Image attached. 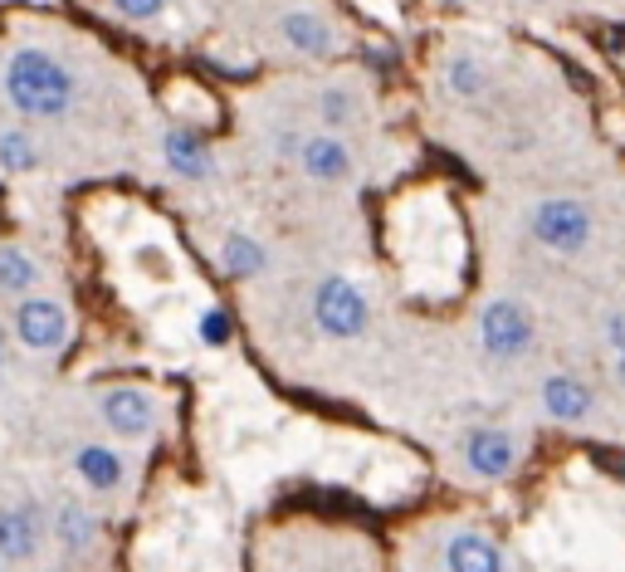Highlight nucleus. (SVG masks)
Instances as JSON below:
<instances>
[{"label": "nucleus", "instance_id": "f257e3e1", "mask_svg": "<svg viewBox=\"0 0 625 572\" xmlns=\"http://www.w3.org/2000/svg\"><path fill=\"white\" fill-rule=\"evenodd\" d=\"M74 93H78V84H74V74H68V64L54 60L49 50L25 45V50L10 54V64H5V99H10V109H15L25 123L68 118Z\"/></svg>", "mask_w": 625, "mask_h": 572}, {"label": "nucleus", "instance_id": "f03ea898", "mask_svg": "<svg viewBox=\"0 0 625 572\" xmlns=\"http://www.w3.org/2000/svg\"><path fill=\"white\" fill-rule=\"evenodd\" d=\"M312 328H318L322 338H332V343H352V338H361L371 328V304L367 294H361L357 284H352L347 275H328L318 279V289H312Z\"/></svg>", "mask_w": 625, "mask_h": 572}, {"label": "nucleus", "instance_id": "7ed1b4c3", "mask_svg": "<svg viewBox=\"0 0 625 572\" xmlns=\"http://www.w3.org/2000/svg\"><path fill=\"white\" fill-rule=\"evenodd\" d=\"M10 333H15V343L25 347V353L59 357L68 343H74V318H68V308L59 304V298L29 294L10 308Z\"/></svg>", "mask_w": 625, "mask_h": 572}, {"label": "nucleus", "instance_id": "20e7f679", "mask_svg": "<svg viewBox=\"0 0 625 572\" xmlns=\"http://www.w3.org/2000/svg\"><path fill=\"white\" fill-rule=\"evenodd\" d=\"M98 421H103V431L113 435L117 445L152 441V435L162 431V402L137 382H117V386H103V392H98Z\"/></svg>", "mask_w": 625, "mask_h": 572}, {"label": "nucleus", "instance_id": "39448f33", "mask_svg": "<svg viewBox=\"0 0 625 572\" xmlns=\"http://www.w3.org/2000/svg\"><path fill=\"white\" fill-rule=\"evenodd\" d=\"M527 230L552 255H582L591 245V211L572 196H547L527 211Z\"/></svg>", "mask_w": 625, "mask_h": 572}, {"label": "nucleus", "instance_id": "423d86ee", "mask_svg": "<svg viewBox=\"0 0 625 572\" xmlns=\"http://www.w3.org/2000/svg\"><path fill=\"white\" fill-rule=\"evenodd\" d=\"M479 347L494 363H518L533 347V314L518 298H488L479 308Z\"/></svg>", "mask_w": 625, "mask_h": 572}, {"label": "nucleus", "instance_id": "0eeeda50", "mask_svg": "<svg viewBox=\"0 0 625 572\" xmlns=\"http://www.w3.org/2000/svg\"><path fill=\"white\" fill-rule=\"evenodd\" d=\"M459 455H464V470L474 474V480H508V474L518 470V460H523V441H518L513 431H503V425H474V431L464 435V445H459Z\"/></svg>", "mask_w": 625, "mask_h": 572}, {"label": "nucleus", "instance_id": "6e6552de", "mask_svg": "<svg viewBox=\"0 0 625 572\" xmlns=\"http://www.w3.org/2000/svg\"><path fill=\"white\" fill-rule=\"evenodd\" d=\"M273 30H279L283 50L298 54V60H312V64H318V60H332V54L342 50L337 25H332L322 11H312V5H293V11H283Z\"/></svg>", "mask_w": 625, "mask_h": 572}, {"label": "nucleus", "instance_id": "1a4fd4ad", "mask_svg": "<svg viewBox=\"0 0 625 572\" xmlns=\"http://www.w3.org/2000/svg\"><path fill=\"white\" fill-rule=\"evenodd\" d=\"M68 465H74L78 484H84L88 494H123L127 480H132V465H127L123 445L117 441H84L74 445V455H68Z\"/></svg>", "mask_w": 625, "mask_h": 572}, {"label": "nucleus", "instance_id": "9d476101", "mask_svg": "<svg viewBox=\"0 0 625 572\" xmlns=\"http://www.w3.org/2000/svg\"><path fill=\"white\" fill-rule=\"evenodd\" d=\"M44 533H49L44 513L29 499L0 504V568H25V562H35Z\"/></svg>", "mask_w": 625, "mask_h": 572}, {"label": "nucleus", "instance_id": "9b49d317", "mask_svg": "<svg viewBox=\"0 0 625 572\" xmlns=\"http://www.w3.org/2000/svg\"><path fill=\"white\" fill-rule=\"evenodd\" d=\"M293 162H298L303 177L322 181V187H342V181H352V171H357V157H352V148L337 132H303Z\"/></svg>", "mask_w": 625, "mask_h": 572}, {"label": "nucleus", "instance_id": "f8f14e48", "mask_svg": "<svg viewBox=\"0 0 625 572\" xmlns=\"http://www.w3.org/2000/svg\"><path fill=\"white\" fill-rule=\"evenodd\" d=\"M162 162L166 171H176L181 181H211L215 152L191 123H166L162 128Z\"/></svg>", "mask_w": 625, "mask_h": 572}, {"label": "nucleus", "instance_id": "ddd939ff", "mask_svg": "<svg viewBox=\"0 0 625 572\" xmlns=\"http://www.w3.org/2000/svg\"><path fill=\"white\" fill-rule=\"evenodd\" d=\"M98 533H103V523H98L93 504L78 499V494L59 499L54 513H49V538H54L68 558H88V552L98 548Z\"/></svg>", "mask_w": 625, "mask_h": 572}, {"label": "nucleus", "instance_id": "4468645a", "mask_svg": "<svg viewBox=\"0 0 625 572\" xmlns=\"http://www.w3.org/2000/svg\"><path fill=\"white\" fill-rule=\"evenodd\" d=\"M543 411L562 425H582L596 411V392L576 372H552L543 377Z\"/></svg>", "mask_w": 625, "mask_h": 572}, {"label": "nucleus", "instance_id": "2eb2a0df", "mask_svg": "<svg viewBox=\"0 0 625 572\" xmlns=\"http://www.w3.org/2000/svg\"><path fill=\"white\" fill-rule=\"evenodd\" d=\"M445 572H508V558L488 533L455 529L445 538Z\"/></svg>", "mask_w": 625, "mask_h": 572}, {"label": "nucleus", "instance_id": "dca6fc26", "mask_svg": "<svg viewBox=\"0 0 625 572\" xmlns=\"http://www.w3.org/2000/svg\"><path fill=\"white\" fill-rule=\"evenodd\" d=\"M39 294V259L29 255L25 245H15V240H5L0 245V298H29Z\"/></svg>", "mask_w": 625, "mask_h": 572}, {"label": "nucleus", "instance_id": "f3484780", "mask_svg": "<svg viewBox=\"0 0 625 572\" xmlns=\"http://www.w3.org/2000/svg\"><path fill=\"white\" fill-rule=\"evenodd\" d=\"M220 269L230 279H259L269 269V250L250 236V230H230L220 240Z\"/></svg>", "mask_w": 625, "mask_h": 572}, {"label": "nucleus", "instance_id": "a211bd4d", "mask_svg": "<svg viewBox=\"0 0 625 572\" xmlns=\"http://www.w3.org/2000/svg\"><path fill=\"white\" fill-rule=\"evenodd\" d=\"M361 93L352 89V84H328V89H318V123H322V132H347V128H357L361 123Z\"/></svg>", "mask_w": 625, "mask_h": 572}, {"label": "nucleus", "instance_id": "6ab92c4d", "mask_svg": "<svg viewBox=\"0 0 625 572\" xmlns=\"http://www.w3.org/2000/svg\"><path fill=\"white\" fill-rule=\"evenodd\" d=\"M39 167V142L25 128H5L0 132V171L5 177H29Z\"/></svg>", "mask_w": 625, "mask_h": 572}, {"label": "nucleus", "instance_id": "aec40b11", "mask_svg": "<svg viewBox=\"0 0 625 572\" xmlns=\"http://www.w3.org/2000/svg\"><path fill=\"white\" fill-rule=\"evenodd\" d=\"M445 84L455 99H484L488 93V69L479 60H469V54H455V60L445 64Z\"/></svg>", "mask_w": 625, "mask_h": 572}, {"label": "nucleus", "instance_id": "412c9836", "mask_svg": "<svg viewBox=\"0 0 625 572\" xmlns=\"http://www.w3.org/2000/svg\"><path fill=\"white\" fill-rule=\"evenodd\" d=\"M123 21H137V25H146V21H162L166 15V0H107Z\"/></svg>", "mask_w": 625, "mask_h": 572}, {"label": "nucleus", "instance_id": "4be33fe9", "mask_svg": "<svg viewBox=\"0 0 625 572\" xmlns=\"http://www.w3.org/2000/svg\"><path fill=\"white\" fill-rule=\"evenodd\" d=\"M605 347H611V357H625V308H611L605 314Z\"/></svg>", "mask_w": 625, "mask_h": 572}, {"label": "nucleus", "instance_id": "5701e85b", "mask_svg": "<svg viewBox=\"0 0 625 572\" xmlns=\"http://www.w3.org/2000/svg\"><path fill=\"white\" fill-rule=\"evenodd\" d=\"M10 343H15V333H10V328L0 323V386H5V367H10Z\"/></svg>", "mask_w": 625, "mask_h": 572}, {"label": "nucleus", "instance_id": "b1692460", "mask_svg": "<svg viewBox=\"0 0 625 572\" xmlns=\"http://www.w3.org/2000/svg\"><path fill=\"white\" fill-rule=\"evenodd\" d=\"M611 377H615V386L625 392V357H615V363H611Z\"/></svg>", "mask_w": 625, "mask_h": 572}]
</instances>
